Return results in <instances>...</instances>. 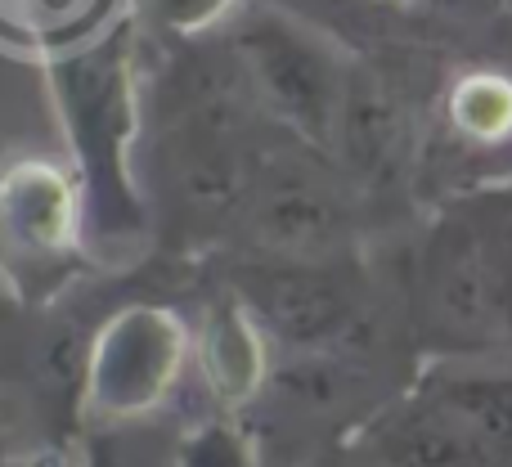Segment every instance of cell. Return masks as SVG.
<instances>
[{
    "mask_svg": "<svg viewBox=\"0 0 512 467\" xmlns=\"http://www.w3.org/2000/svg\"><path fill=\"white\" fill-rule=\"evenodd\" d=\"M248 212H252L256 238L288 256L324 252L346 230V212L337 189L328 180H319L310 167H297V162L265 167L252 180Z\"/></svg>",
    "mask_w": 512,
    "mask_h": 467,
    "instance_id": "obj_1",
    "label": "cell"
},
{
    "mask_svg": "<svg viewBox=\"0 0 512 467\" xmlns=\"http://www.w3.org/2000/svg\"><path fill=\"white\" fill-rule=\"evenodd\" d=\"M243 292L261 310L265 324L297 346L342 337L355 319V297L346 292V283L315 265H261V270H248Z\"/></svg>",
    "mask_w": 512,
    "mask_h": 467,
    "instance_id": "obj_2",
    "label": "cell"
},
{
    "mask_svg": "<svg viewBox=\"0 0 512 467\" xmlns=\"http://www.w3.org/2000/svg\"><path fill=\"white\" fill-rule=\"evenodd\" d=\"M248 50L256 81L265 86L270 104L283 108V117L306 126L310 135L328 140L337 131L342 90H337V77L324 63V54L310 50L301 36L283 32V27H256L248 36Z\"/></svg>",
    "mask_w": 512,
    "mask_h": 467,
    "instance_id": "obj_3",
    "label": "cell"
},
{
    "mask_svg": "<svg viewBox=\"0 0 512 467\" xmlns=\"http://www.w3.org/2000/svg\"><path fill=\"white\" fill-rule=\"evenodd\" d=\"M373 463L378 467H508L477 432H468L427 391H418L409 405H400L373 432Z\"/></svg>",
    "mask_w": 512,
    "mask_h": 467,
    "instance_id": "obj_4",
    "label": "cell"
},
{
    "mask_svg": "<svg viewBox=\"0 0 512 467\" xmlns=\"http://www.w3.org/2000/svg\"><path fill=\"white\" fill-rule=\"evenodd\" d=\"M346 167L369 185H387L400 176L409 158V122L400 104L373 81L342 90V113H337Z\"/></svg>",
    "mask_w": 512,
    "mask_h": 467,
    "instance_id": "obj_5",
    "label": "cell"
},
{
    "mask_svg": "<svg viewBox=\"0 0 512 467\" xmlns=\"http://www.w3.org/2000/svg\"><path fill=\"white\" fill-rule=\"evenodd\" d=\"M423 391L436 405L450 409L468 432H477L512 467V373H486V369L441 373Z\"/></svg>",
    "mask_w": 512,
    "mask_h": 467,
    "instance_id": "obj_6",
    "label": "cell"
},
{
    "mask_svg": "<svg viewBox=\"0 0 512 467\" xmlns=\"http://www.w3.org/2000/svg\"><path fill=\"white\" fill-rule=\"evenodd\" d=\"M450 117L459 135L472 144H504L512 140V81L499 72H472L454 86Z\"/></svg>",
    "mask_w": 512,
    "mask_h": 467,
    "instance_id": "obj_7",
    "label": "cell"
},
{
    "mask_svg": "<svg viewBox=\"0 0 512 467\" xmlns=\"http://www.w3.org/2000/svg\"><path fill=\"white\" fill-rule=\"evenodd\" d=\"M189 467H243V463H239V450H234L230 436L212 432L189 450Z\"/></svg>",
    "mask_w": 512,
    "mask_h": 467,
    "instance_id": "obj_8",
    "label": "cell"
}]
</instances>
